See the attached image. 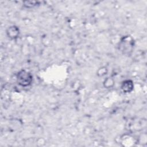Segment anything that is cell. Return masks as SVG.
Segmentation results:
<instances>
[{
    "label": "cell",
    "instance_id": "6da1fadb",
    "mask_svg": "<svg viewBox=\"0 0 147 147\" xmlns=\"http://www.w3.org/2000/svg\"><path fill=\"white\" fill-rule=\"evenodd\" d=\"M134 47V39L130 36H123L118 43V49L126 56H130Z\"/></svg>",
    "mask_w": 147,
    "mask_h": 147
},
{
    "label": "cell",
    "instance_id": "7a4b0ae2",
    "mask_svg": "<svg viewBox=\"0 0 147 147\" xmlns=\"http://www.w3.org/2000/svg\"><path fill=\"white\" fill-rule=\"evenodd\" d=\"M16 80L18 85L22 87H26L32 84L33 75L27 70L21 69L17 74Z\"/></svg>",
    "mask_w": 147,
    "mask_h": 147
},
{
    "label": "cell",
    "instance_id": "3957f363",
    "mask_svg": "<svg viewBox=\"0 0 147 147\" xmlns=\"http://www.w3.org/2000/svg\"><path fill=\"white\" fill-rule=\"evenodd\" d=\"M20 29L16 25H11L6 30L7 37L10 40H16L20 36Z\"/></svg>",
    "mask_w": 147,
    "mask_h": 147
},
{
    "label": "cell",
    "instance_id": "277c9868",
    "mask_svg": "<svg viewBox=\"0 0 147 147\" xmlns=\"http://www.w3.org/2000/svg\"><path fill=\"white\" fill-rule=\"evenodd\" d=\"M134 83L130 79H126L122 82L121 84V90L126 94L130 93L134 90Z\"/></svg>",
    "mask_w": 147,
    "mask_h": 147
},
{
    "label": "cell",
    "instance_id": "5b68a950",
    "mask_svg": "<svg viewBox=\"0 0 147 147\" xmlns=\"http://www.w3.org/2000/svg\"><path fill=\"white\" fill-rule=\"evenodd\" d=\"M103 86L105 88H111L113 87V86H114L115 81L113 78H112L111 77H107L104 80V81L103 82Z\"/></svg>",
    "mask_w": 147,
    "mask_h": 147
},
{
    "label": "cell",
    "instance_id": "8992f818",
    "mask_svg": "<svg viewBox=\"0 0 147 147\" xmlns=\"http://www.w3.org/2000/svg\"><path fill=\"white\" fill-rule=\"evenodd\" d=\"M40 5L39 2L34 1H26L23 2V6L26 9H33Z\"/></svg>",
    "mask_w": 147,
    "mask_h": 147
},
{
    "label": "cell",
    "instance_id": "52a82bcc",
    "mask_svg": "<svg viewBox=\"0 0 147 147\" xmlns=\"http://www.w3.org/2000/svg\"><path fill=\"white\" fill-rule=\"evenodd\" d=\"M107 69L106 67H100L96 72L97 75L99 77H103L105 76L107 74Z\"/></svg>",
    "mask_w": 147,
    "mask_h": 147
}]
</instances>
